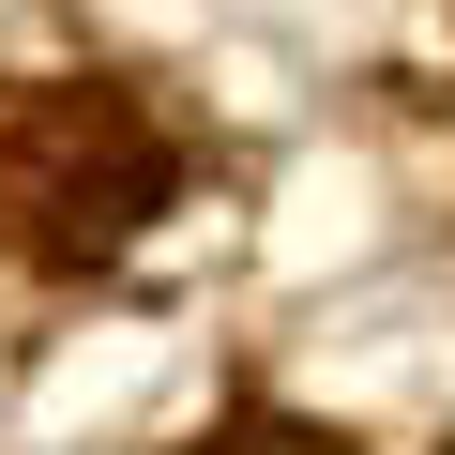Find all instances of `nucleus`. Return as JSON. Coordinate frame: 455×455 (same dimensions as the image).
<instances>
[{
	"label": "nucleus",
	"instance_id": "f257e3e1",
	"mask_svg": "<svg viewBox=\"0 0 455 455\" xmlns=\"http://www.w3.org/2000/svg\"><path fill=\"white\" fill-rule=\"evenodd\" d=\"M182 197V152L107 76H0V259L107 274L137 228Z\"/></svg>",
	"mask_w": 455,
	"mask_h": 455
},
{
	"label": "nucleus",
	"instance_id": "f03ea898",
	"mask_svg": "<svg viewBox=\"0 0 455 455\" xmlns=\"http://www.w3.org/2000/svg\"><path fill=\"white\" fill-rule=\"evenodd\" d=\"M197 455H349V440H334V425H304V410H228Z\"/></svg>",
	"mask_w": 455,
	"mask_h": 455
}]
</instances>
